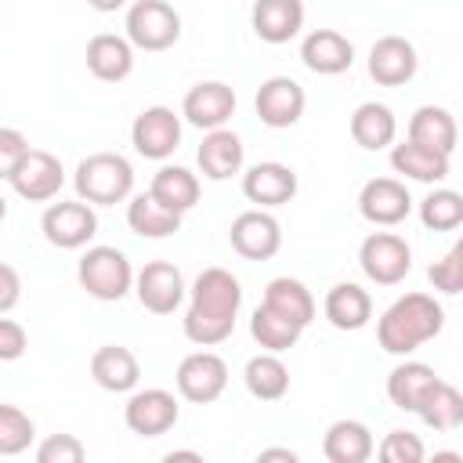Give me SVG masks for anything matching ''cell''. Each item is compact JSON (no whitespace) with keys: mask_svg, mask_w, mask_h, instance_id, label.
Returning <instances> with one entry per match:
<instances>
[{"mask_svg":"<svg viewBox=\"0 0 463 463\" xmlns=\"http://www.w3.org/2000/svg\"><path fill=\"white\" fill-rule=\"evenodd\" d=\"M242 307V286L228 268H203L188 289L184 336L199 347L224 344L235 333V318Z\"/></svg>","mask_w":463,"mask_h":463,"instance_id":"obj_1","label":"cell"},{"mask_svg":"<svg viewBox=\"0 0 463 463\" xmlns=\"http://www.w3.org/2000/svg\"><path fill=\"white\" fill-rule=\"evenodd\" d=\"M445 329V307L430 293L398 297L376 322V340L387 354H412Z\"/></svg>","mask_w":463,"mask_h":463,"instance_id":"obj_2","label":"cell"},{"mask_svg":"<svg viewBox=\"0 0 463 463\" xmlns=\"http://www.w3.org/2000/svg\"><path fill=\"white\" fill-rule=\"evenodd\" d=\"M72 184H76L80 203L116 206V203L130 199V192H134V166L119 152H90L87 159H80Z\"/></svg>","mask_w":463,"mask_h":463,"instance_id":"obj_3","label":"cell"},{"mask_svg":"<svg viewBox=\"0 0 463 463\" xmlns=\"http://www.w3.org/2000/svg\"><path fill=\"white\" fill-rule=\"evenodd\" d=\"M76 279L94 300H123L134 289V268L123 250L116 246H87V253L76 264Z\"/></svg>","mask_w":463,"mask_h":463,"instance_id":"obj_4","label":"cell"},{"mask_svg":"<svg viewBox=\"0 0 463 463\" xmlns=\"http://www.w3.org/2000/svg\"><path fill=\"white\" fill-rule=\"evenodd\" d=\"M181 40V14L166 0H137L127 7V43L137 51H166Z\"/></svg>","mask_w":463,"mask_h":463,"instance_id":"obj_5","label":"cell"},{"mask_svg":"<svg viewBox=\"0 0 463 463\" xmlns=\"http://www.w3.org/2000/svg\"><path fill=\"white\" fill-rule=\"evenodd\" d=\"M358 264L369 282L398 286L412 271V246L398 232H373L358 246Z\"/></svg>","mask_w":463,"mask_h":463,"instance_id":"obj_6","label":"cell"},{"mask_svg":"<svg viewBox=\"0 0 463 463\" xmlns=\"http://www.w3.org/2000/svg\"><path fill=\"white\" fill-rule=\"evenodd\" d=\"M43 239L58 250H83L94 235H98V213L94 206L80 203V199H58L43 210L40 217Z\"/></svg>","mask_w":463,"mask_h":463,"instance_id":"obj_7","label":"cell"},{"mask_svg":"<svg viewBox=\"0 0 463 463\" xmlns=\"http://www.w3.org/2000/svg\"><path fill=\"white\" fill-rule=\"evenodd\" d=\"M174 383H177V394L192 405H210L224 394L228 387V365L221 354L213 351H192L181 358L177 373H174Z\"/></svg>","mask_w":463,"mask_h":463,"instance_id":"obj_8","label":"cell"},{"mask_svg":"<svg viewBox=\"0 0 463 463\" xmlns=\"http://www.w3.org/2000/svg\"><path fill=\"white\" fill-rule=\"evenodd\" d=\"M130 145L145 159H170L181 145V116L166 105H148L130 123Z\"/></svg>","mask_w":463,"mask_h":463,"instance_id":"obj_9","label":"cell"},{"mask_svg":"<svg viewBox=\"0 0 463 463\" xmlns=\"http://www.w3.org/2000/svg\"><path fill=\"white\" fill-rule=\"evenodd\" d=\"M181 420V405L170 391L163 387H145V391H134L123 405V423L130 434L137 438H159L166 430H174V423Z\"/></svg>","mask_w":463,"mask_h":463,"instance_id":"obj_10","label":"cell"},{"mask_svg":"<svg viewBox=\"0 0 463 463\" xmlns=\"http://www.w3.org/2000/svg\"><path fill=\"white\" fill-rule=\"evenodd\" d=\"M134 293L145 311L152 315H174L188 293L184 275L170 260H148L141 271H134Z\"/></svg>","mask_w":463,"mask_h":463,"instance_id":"obj_11","label":"cell"},{"mask_svg":"<svg viewBox=\"0 0 463 463\" xmlns=\"http://www.w3.org/2000/svg\"><path fill=\"white\" fill-rule=\"evenodd\" d=\"M228 242L246 260H271L282 250V224L268 210H242L228 228Z\"/></svg>","mask_w":463,"mask_h":463,"instance_id":"obj_12","label":"cell"},{"mask_svg":"<svg viewBox=\"0 0 463 463\" xmlns=\"http://www.w3.org/2000/svg\"><path fill=\"white\" fill-rule=\"evenodd\" d=\"M304 105H307V94H304V87L293 76H271V80H264L257 87V98H253V109H257L260 123L271 127V130H286V127L300 123Z\"/></svg>","mask_w":463,"mask_h":463,"instance_id":"obj_13","label":"cell"},{"mask_svg":"<svg viewBox=\"0 0 463 463\" xmlns=\"http://www.w3.org/2000/svg\"><path fill=\"white\" fill-rule=\"evenodd\" d=\"M358 213L376 228H394L412 213V195L398 177H373L358 192Z\"/></svg>","mask_w":463,"mask_h":463,"instance_id":"obj_14","label":"cell"},{"mask_svg":"<svg viewBox=\"0 0 463 463\" xmlns=\"http://www.w3.org/2000/svg\"><path fill=\"white\" fill-rule=\"evenodd\" d=\"M181 116L206 134L221 130L235 116V90L224 80H203V83L188 87V94L181 101Z\"/></svg>","mask_w":463,"mask_h":463,"instance_id":"obj_15","label":"cell"},{"mask_svg":"<svg viewBox=\"0 0 463 463\" xmlns=\"http://www.w3.org/2000/svg\"><path fill=\"white\" fill-rule=\"evenodd\" d=\"M61 184H65L61 159L43 148H29L25 159L18 163V170L11 174V188L29 203H51L61 192Z\"/></svg>","mask_w":463,"mask_h":463,"instance_id":"obj_16","label":"cell"},{"mask_svg":"<svg viewBox=\"0 0 463 463\" xmlns=\"http://www.w3.org/2000/svg\"><path fill=\"white\" fill-rule=\"evenodd\" d=\"M300 181H297V170L279 163V159H264L257 166H250L242 174V195L250 203H257V210H271V206H286L293 203Z\"/></svg>","mask_w":463,"mask_h":463,"instance_id":"obj_17","label":"cell"},{"mask_svg":"<svg viewBox=\"0 0 463 463\" xmlns=\"http://www.w3.org/2000/svg\"><path fill=\"white\" fill-rule=\"evenodd\" d=\"M365 65H369V76L380 87H402V83H409L416 76L420 58H416V47L405 36L387 33L369 47V61Z\"/></svg>","mask_w":463,"mask_h":463,"instance_id":"obj_18","label":"cell"},{"mask_svg":"<svg viewBox=\"0 0 463 463\" xmlns=\"http://www.w3.org/2000/svg\"><path fill=\"white\" fill-rule=\"evenodd\" d=\"M300 61L318 76H340L354 65V43L340 29H311L300 43Z\"/></svg>","mask_w":463,"mask_h":463,"instance_id":"obj_19","label":"cell"},{"mask_svg":"<svg viewBox=\"0 0 463 463\" xmlns=\"http://www.w3.org/2000/svg\"><path fill=\"white\" fill-rule=\"evenodd\" d=\"M405 141H412V145H420V148H430V152L452 159L456 141H459L456 116H452L449 109H441V105H420V109L409 116Z\"/></svg>","mask_w":463,"mask_h":463,"instance_id":"obj_20","label":"cell"},{"mask_svg":"<svg viewBox=\"0 0 463 463\" xmlns=\"http://www.w3.org/2000/svg\"><path fill=\"white\" fill-rule=\"evenodd\" d=\"M242 159H246V148H242V137L228 127L221 130H210L195 152V163H199V174L210 177V181H228L242 170Z\"/></svg>","mask_w":463,"mask_h":463,"instance_id":"obj_21","label":"cell"},{"mask_svg":"<svg viewBox=\"0 0 463 463\" xmlns=\"http://www.w3.org/2000/svg\"><path fill=\"white\" fill-rule=\"evenodd\" d=\"M260 307L275 311L279 318L293 322L297 329H307L311 318H315V311H318L311 289H307L300 279H289V275H279V279H271V282L264 286V300H260Z\"/></svg>","mask_w":463,"mask_h":463,"instance_id":"obj_22","label":"cell"},{"mask_svg":"<svg viewBox=\"0 0 463 463\" xmlns=\"http://www.w3.org/2000/svg\"><path fill=\"white\" fill-rule=\"evenodd\" d=\"M90 376L101 391L109 394H127L137 387L141 380V365L134 358L130 347H119V344H105L90 354Z\"/></svg>","mask_w":463,"mask_h":463,"instance_id":"obj_23","label":"cell"},{"mask_svg":"<svg viewBox=\"0 0 463 463\" xmlns=\"http://www.w3.org/2000/svg\"><path fill=\"white\" fill-rule=\"evenodd\" d=\"M250 22L264 43H289L304 29V4L300 0H257L250 11Z\"/></svg>","mask_w":463,"mask_h":463,"instance_id":"obj_24","label":"cell"},{"mask_svg":"<svg viewBox=\"0 0 463 463\" xmlns=\"http://www.w3.org/2000/svg\"><path fill=\"white\" fill-rule=\"evenodd\" d=\"M322 311H326V318H329L333 329L354 333V329H365L369 326V318H373V297L358 282H336L326 293Z\"/></svg>","mask_w":463,"mask_h":463,"instance_id":"obj_25","label":"cell"},{"mask_svg":"<svg viewBox=\"0 0 463 463\" xmlns=\"http://www.w3.org/2000/svg\"><path fill=\"white\" fill-rule=\"evenodd\" d=\"M373 449L376 438L362 420H336L322 434V456L329 463H369Z\"/></svg>","mask_w":463,"mask_h":463,"instance_id":"obj_26","label":"cell"},{"mask_svg":"<svg viewBox=\"0 0 463 463\" xmlns=\"http://www.w3.org/2000/svg\"><path fill=\"white\" fill-rule=\"evenodd\" d=\"M87 69L94 80L119 83L134 72V47L119 33H98L87 43Z\"/></svg>","mask_w":463,"mask_h":463,"instance_id":"obj_27","label":"cell"},{"mask_svg":"<svg viewBox=\"0 0 463 463\" xmlns=\"http://www.w3.org/2000/svg\"><path fill=\"white\" fill-rule=\"evenodd\" d=\"M148 195H152L163 210L184 217V213L199 203V177H195L188 166L166 163V166L156 170V177H152V184H148Z\"/></svg>","mask_w":463,"mask_h":463,"instance_id":"obj_28","label":"cell"},{"mask_svg":"<svg viewBox=\"0 0 463 463\" xmlns=\"http://www.w3.org/2000/svg\"><path fill=\"white\" fill-rule=\"evenodd\" d=\"M438 380H441V376H438L427 362H402V365H394L391 376H387V398H391L394 409L416 412V409L423 405V398L434 391Z\"/></svg>","mask_w":463,"mask_h":463,"instance_id":"obj_29","label":"cell"},{"mask_svg":"<svg viewBox=\"0 0 463 463\" xmlns=\"http://www.w3.org/2000/svg\"><path fill=\"white\" fill-rule=\"evenodd\" d=\"M394 134H398V119H394L391 105H383V101H362L351 112V137H354L358 148H365V152L387 148V145H394Z\"/></svg>","mask_w":463,"mask_h":463,"instance_id":"obj_30","label":"cell"},{"mask_svg":"<svg viewBox=\"0 0 463 463\" xmlns=\"http://www.w3.org/2000/svg\"><path fill=\"white\" fill-rule=\"evenodd\" d=\"M391 166L405 181H420V184H438L449 177V156H438V152L420 148L412 141H402L391 148Z\"/></svg>","mask_w":463,"mask_h":463,"instance_id":"obj_31","label":"cell"},{"mask_svg":"<svg viewBox=\"0 0 463 463\" xmlns=\"http://www.w3.org/2000/svg\"><path fill=\"white\" fill-rule=\"evenodd\" d=\"M242 380H246V391L253 398H260V402H279L289 391V369H286V362L279 354H268V351H260V354H253L246 362Z\"/></svg>","mask_w":463,"mask_h":463,"instance_id":"obj_32","label":"cell"},{"mask_svg":"<svg viewBox=\"0 0 463 463\" xmlns=\"http://www.w3.org/2000/svg\"><path fill=\"white\" fill-rule=\"evenodd\" d=\"M127 224L141 239H166L181 228V217L163 210L148 192H141V195H130V203H127Z\"/></svg>","mask_w":463,"mask_h":463,"instance_id":"obj_33","label":"cell"},{"mask_svg":"<svg viewBox=\"0 0 463 463\" xmlns=\"http://www.w3.org/2000/svg\"><path fill=\"white\" fill-rule=\"evenodd\" d=\"M416 416L430 427V430H456L463 423V394L449 383V380H438L434 391L423 398V405L416 409Z\"/></svg>","mask_w":463,"mask_h":463,"instance_id":"obj_34","label":"cell"},{"mask_svg":"<svg viewBox=\"0 0 463 463\" xmlns=\"http://www.w3.org/2000/svg\"><path fill=\"white\" fill-rule=\"evenodd\" d=\"M420 221L430 232H456L463 224V195L452 188H434L420 199Z\"/></svg>","mask_w":463,"mask_h":463,"instance_id":"obj_35","label":"cell"},{"mask_svg":"<svg viewBox=\"0 0 463 463\" xmlns=\"http://www.w3.org/2000/svg\"><path fill=\"white\" fill-rule=\"evenodd\" d=\"M250 333H253V340H257L268 354H282V351H289V347L300 340L304 329H297L293 322H286V318H279L275 311H268V307L257 304V311L250 315Z\"/></svg>","mask_w":463,"mask_h":463,"instance_id":"obj_36","label":"cell"},{"mask_svg":"<svg viewBox=\"0 0 463 463\" xmlns=\"http://www.w3.org/2000/svg\"><path fill=\"white\" fill-rule=\"evenodd\" d=\"M36 441V423L25 409L0 402V456H22Z\"/></svg>","mask_w":463,"mask_h":463,"instance_id":"obj_37","label":"cell"},{"mask_svg":"<svg viewBox=\"0 0 463 463\" xmlns=\"http://www.w3.org/2000/svg\"><path fill=\"white\" fill-rule=\"evenodd\" d=\"M373 452H376V463H423L427 459V445L412 430H391V434H383Z\"/></svg>","mask_w":463,"mask_h":463,"instance_id":"obj_38","label":"cell"},{"mask_svg":"<svg viewBox=\"0 0 463 463\" xmlns=\"http://www.w3.org/2000/svg\"><path fill=\"white\" fill-rule=\"evenodd\" d=\"M33 463H87V449L76 434H47L36 445Z\"/></svg>","mask_w":463,"mask_h":463,"instance_id":"obj_39","label":"cell"},{"mask_svg":"<svg viewBox=\"0 0 463 463\" xmlns=\"http://www.w3.org/2000/svg\"><path fill=\"white\" fill-rule=\"evenodd\" d=\"M427 279H430L434 289L456 297V293L463 289V242H456L441 260H434V264L427 268Z\"/></svg>","mask_w":463,"mask_h":463,"instance_id":"obj_40","label":"cell"},{"mask_svg":"<svg viewBox=\"0 0 463 463\" xmlns=\"http://www.w3.org/2000/svg\"><path fill=\"white\" fill-rule=\"evenodd\" d=\"M25 152H29V137L14 127H0V181H11Z\"/></svg>","mask_w":463,"mask_h":463,"instance_id":"obj_41","label":"cell"},{"mask_svg":"<svg viewBox=\"0 0 463 463\" xmlns=\"http://www.w3.org/2000/svg\"><path fill=\"white\" fill-rule=\"evenodd\" d=\"M25 347H29V333H25V326L14 322V318H4V315H0V362H14V358H22Z\"/></svg>","mask_w":463,"mask_h":463,"instance_id":"obj_42","label":"cell"},{"mask_svg":"<svg viewBox=\"0 0 463 463\" xmlns=\"http://www.w3.org/2000/svg\"><path fill=\"white\" fill-rule=\"evenodd\" d=\"M22 300V275L0 260V315H7L11 307H18Z\"/></svg>","mask_w":463,"mask_h":463,"instance_id":"obj_43","label":"cell"},{"mask_svg":"<svg viewBox=\"0 0 463 463\" xmlns=\"http://www.w3.org/2000/svg\"><path fill=\"white\" fill-rule=\"evenodd\" d=\"M253 463H300V456L293 449H286V445H268V449L257 452Z\"/></svg>","mask_w":463,"mask_h":463,"instance_id":"obj_44","label":"cell"},{"mask_svg":"<svg viewBox=\"0 0 463 463\" xmlns=\"http://www.w3.org/2000/svg\"><path fill=\"white\" fill-rule=\"evenodd\" d=\"M159 463H206L195 449H174V452H166Z\"/></svg>","mask_w":463,"mask_h":463,"instance_id":"obj_45","label":"cell"},{"mask_svg":"<svg viewBox=\"0 0 463 463\" xmlns=\"http://www.w3.org/2000/svg\"><path fill=\"white\" fill-rule=\"evenodd\" d=\"M423 463H463V456L459 452H452V449H438L434 456H427Z\"/></svg>","mask_w":463,"mask_h":463,"instance_id":"obj_46","label":"cell"},{"mask_svg":"<svg viewBox=\"0 0 463 463\" xmlns=\"http://www.w3.org/2000/svg\"><path fill=\"white\" fill-rule=\"evenodd\" d=\"M4 217H7V199L0 195V221H4Z\"/></svg>","mask_w":463,"mask_h":463,"instance_id":"obj_47","label":"cell"}]
</instances>
